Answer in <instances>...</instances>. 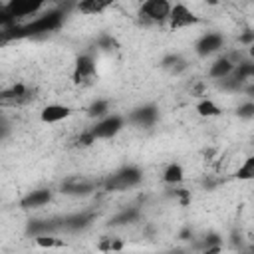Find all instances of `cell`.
Segmentation results:
<instances>
[{
	"instance_id": "cell-22",
	"label": "cell",
	"mask_w": 254,
	"mask_h": 254,
	"mask_svg": "<svg viewBox=\"0 0 254 254\" xmlns=\"http://www.w3.org/2000/svg\"><path fill=\"white\" fill-rule=\"evenodd\" d=\"M107 111H109V103H107L105 99H95V101L87 107V115H89V117H97V119L107 117Z\"/></svg>"
},
{
	"instance_id": "cell-25",
	"label": "cell",
	"mask_w": 254,
	"mask_h": 254,
	"mask_svg": "<svg viewBox=\"0 0 254 254\" xmlns=\"http://www.w3.org/2000/svg\"><path fill=\"white\" fill-rule=\"evenodd\" d=\"M236 115H238L240 119H252V117H254V101L250 99V101H244L242 105H238Z\"/></svg>"
},
{
	"instance_id": "cell-21",
	"label": "cell",
	"mask_w": 254,
	"mask_h": 254,
	"mask_svg": "<svg viewBox=\"0 0 254 254\" xmlns=\"http://www.w3.org/2000/svg\"><path fill=\"white\" fill-rule=\"evenodd\" d=\"M54 226H56V224H50V222H44V220H30L28 226H26V232L32 234L34 238H38V236L46 234L48 230H52Z\"/></svg>"
},
{
	"instance_id": "cell-5",
	"label": "cell",
	"mask_w": 254,
	"mask_h": 254,
	"mask_svg": "<svg viewBox=\"0 0 254 254\" xmlns=\"http://www.w3.org/2000/svg\"><path fill=\"white\" fill-rule=\"evenodd\" d=\"M159 117V109L157 105L153 103H145V105H139L135 107L131 113H129V123L137 125V127H151Z\"/></svg>"
},
{
	"instance_id": "cell-37",
	"label": "cell",
	"mask_w": 254,
	"mask_h": 254,
	"mask_svg": "<svg viewBox=\"0 0 254 254\" xmlns=\"http://www.w3.org/2000/svg\"><path fill=\"white\" fill-rule=\"evenodd\" d=\"M250 254H252V252H250Z\"/></svg>"
},
{
	"instance_id": "cell-11",
	"label": "cell",
	"mask_w": 254,
	"mask_h": 254,
	"mask_svg": "<svg viewBox=\"0 0 254 254\" xmlns=\"http://www.w3.org/2000/svg\"><path fill=\"white\" fill-rule=\"evenodd\" d=\"M71 115V109L67 105H60V103H52V105H46L40 113V119L44 123H58L65 117Z\"/></svg>"
},
{
	"instance_id": "cell-13",
	"label": "cell",
	"mask_w": 254,
	"mask_h": 254,
	"mask_svg": "<svg viewBox=\"0 0 254 254\" xmlns=\"http://www.w3.org/2000/svg\"><path fill=\"white\" fill-rule=\"evenodd\" d=\"M93 190V185L91 183H79V181H71V183H65L62 187V192L64 194H71V196H83V194H89Z\"/></svg>"
},
{
	"instance_id": "cell-36",
	"label": "cell",
	"mask_w": 254,
	"mask_h": 254,
	"mask_svg": "<svg viewBox=\"0 0 254 254\" xmlns=\"http://www.w3.org/2000/svg\"><path fill=\"white\" fill-rule=\"evenodd\" d=\"M252 254H254V246H252Z\"/></svg>"
},
{
	"instance_id": "cell-31",
	"label": "cell",
	"mask_w": 254,
	"mask_h": 254,
	"mask_svg": "<svg viewBox=\"0 0 254 254\" xmlns=\"http://www.w3.org/2000/svg\"><path fill=\"white\" fill-rule=\"evenodd\" d=\"M77 143H79V145H83V147H87V145L95 143V139H93V135H91L89 131H85V133H83V135L77 139Z\"/></svg>"
},
{
	"instance_id": "cell-14",
	"label": "cell",
	"mask_w": 254,
	"mask_h": 254,
	"mask_svg": "<svg viewBox=\"0 0 254 254\" xmlns=\"http://www.w3.org/2000/svg\"><path fill=\"white\" fill-rule=\"evenodd\" d=\"M137 218H139V210L133 208V206H129V208H123L121 212H117V214L109 220V224H111V226H123V224L135 222Z\"/></svg>"
},
{
	"instance_id": "cell-2",
	"label": "cell",
	"mask_w": 254,
	"mask_h": 254,
	"mask_svg": "<svg viewBox=\"0 0 254 254\" xmlns=\"http://www.w3.org/2000/svg\"><path fill=\"white\" fill-rule=\"evenodd\" d=\"M141 179H143V173H141L137 167L127 165V167L119 169L117 173L109 175V177L105 179L103 187H105L107 190H127V189L137 187V185L141 183Z\"/></svg>"
},
{
	"instance_id": "cell-27",
	"label": "cell",
	"mask_w": 254,
	"mask_h": 254,
	"mask_svg": "<svg viewBox=\"0 0 254 254\" xmlns=\"http://www.w3.org/2000/svg\"><path fill=\"white\" fill-rule=\"evenodd\" d=\"M24 95H26V87H24L22 83H18V85H14L12 89H8V91L2 93L4 99H8V97H24Z\"/></svg>"
},
{
	"instance_id": "cell-7",
	"label": "cell",
	"mask_w": 254,
	"mask_h": 254,
	"mask_svg": "<svg viewBox=\"0 0 254 254\" xmlns=\"http://www.w3.org/2000/svg\"><path fill=\"white\" fill-rule=\"evenodd\" d=\"M40 8H42V2H22V0H10V2L4 6V12L16 20V18H22V16H32V14H36Z\"/></svg>"
},
{
	"instance_id": "cell-3",
	"label": "cell",
	"mask_w": 254,
	"mask_h": 254,
	"mask_svg": "<svg viewBox=\"0 0 254 254\" xmlns=\"http://www.w3.org/2000/svg\"><path fill=\"white\" fill-rule=\"evenodd\" d=\"M171 10L173 6L167 0H147L141 4L139 16H141V24H149V22H163L171 18Z\"/></svg>"
},
{
	"instance_id": "cell-19",
	"label": "cell",
	"mask_w": 254,
	"mask_h": 254,
	"mask_svg": "<svg viewBox=\"0 0 254 254\" xmlns=\"http://www.w3.org/2000/svg\"><path fill=\"white\" fill-rule=\"evenodd\" d=\"M218 85H220V89H224V91H240V89H244V81L236 75V71H232L228 77L220 79Z\"/></svg>"
},
{
	"instance_id": "cell-12",
	"label": "cell",
	"mask_w": 254,
	"mask_h": 254,
	"mask_svg": "<svg viewBox=\"0 0 254 254\" xmlns=\"http://www.w3.org/2000/svg\"><path fill=\"white\" fill-rule=\"evenodd\" d=\"M236 69V65L228 60V58H218L212 65H210V69H208V75L212 77V79H224V77H228L232 71Z\"/></svg>"
},
{
	"instance_id": "cell-28",
	"label": "cell",
	"mask_w": 254,
	"mask_h": 254,
	"mask_svg": "<svg viewBox=\"0 0 254 254\" xmlns=\"http://www.w3.org/2000/svg\"><path fill=\"white\" fill-rule=\"evenodd\" d=\"M97 44H99V48H103V50H111V48H115L117 44H115V40L111 38V36H107V34H103L99 40H97Z\"/></svg>"
},
{
	"instance_id": "cell-17",
	"label": "cell",
	"mask_w": 254,
	"mask_h": 254,
	"mask_svg": "<svg viewBox=\"0 0 254 254\" xmlns=\"http://www.w3.org/2000/svg\"><path fill=\"white\" fill-rule=\"evenodd\" d=\"M161 67L171 69L173 73H179L181 69H185V67H187V62H185L181 56H177V54H169V56H165V58H163Z\"/></svg>"
},
{
	"instance_id": "cell-33",
	"label": "cell",
	"mask_w": 254,
	"mask_h": 254,
	"mask_svg": "<svg viewBox=\"0 0 254 254\" xmlns=\"http://www.w3.org/2000/svg\"><path fill=\"white\" fill-rule=\"evenodd\" d=\"M244 93H246L248 97H252V101H254V83L246 85V87H244Z\"/></svg>"
},
{
	"instance_id": "cell-4",
	"label": "cell",
	"mask_w": 254,
	"mask_h": 254,
	"mask_svg": "<svg viewBox=\"0 0 254 254\" xmlns=\"http://www.w3.org/2000/svg\"><path fill=\"white\" fill-rule=\"evenodd\" d=\"M123 127V117L121 115H107L103 119H99L91 129H87L93 139H109L113 135H117Z\"/></svg>"
},
{
	"instance_id": "cell-10",
	"label": "cell",
	"mask_w": 254,
	"mask_h": 254,
	"mask_svg": "<svg viewBox=\"0 0 254 254\" xmlns=\"http://www.w3.org/2000/svg\"><path fill=\"white\" fill-rule=\"evenodd\" d=\"M52 200V192L48 189H38V190H30L26 196H22L20 206L22 208H40L44 204H48Z\"/></svg>"
},
{
	"instance_id": "cell-15",
	"label": "cell",
	"mask_w": 254,
	"mask_h": 254,
	"mask_svg": "<svg viewBox=\"0 0 254 254\" xmlns=\"http://www.w3.org/2000/svg\"><path fill=\"white\" fill-rule=\"evenodd\" d=\"M183 179H185V171H183V167L177 165V163H171V165L165 169V173H163V181H165L167 185H179V183H183Z\"/></svg>"
},
{
	"instance_id": "cell-8",
	"label": "cell",
	"mask_w": 254,
	"mask_h": 254,
	"mask_svg": "<svg viewBox=\"0 0 254 254\" xmlns=\"http://www.w3.org/2000/svg\"><path fill=\"white\" fill-rule=\"evenodd\" d=\"M93 75H95L93 58L91 56H79L77 62H75V71H73L75 83H89Z\"/></svg>"
},
{
	"instance_id": "cell-32",
	"label": "cell",
	"mask_w": 254,
	"mask_h": 254,
	"mask_svg": "<svg viewBox=\"0 0 254 254\" xmlns=\"http://www.w3.org/2000/svg\"><path fill=\"white\" fill-rule=\"evenodd\" d=\"M204 91H206V85H204V83H196V85L190 89V95H196V97H198V95H204Z\"/></svg>"
},
{
	"instance_id": "cell-20",
	"label": "cell",
	"mask_w": 254,
	"mask_h": 254,
	"mask_svg": "<svg viewBox=\"0 0 254 254\" xmlns=\"http://www.w3.org/2000/svg\"><path fill=\"white\" fill-rule=\"evenodd\" d=\"M196 111H198L200 117H216V115H220V107H218L214 101H210V99H202V101H198Z\"/></svg>"
},
{
	"instance_id": "cell-26",
	"label": "cell",
	"mask_w": 254,
	"mask_h": 254,
	"mask_svg": "<svg viewBox=\"0 0 254 254\" xmlns=\"http://www.w3.org/2000/svg\"><path fill=\"white\" fill-rule=\"evenodd\" d=\"M222 244V240H220V236L218 234H214V232H210V234H206L204 238H202V242L198 244L202 250H206V248H212V246H220Z\"/></svg>"
},
{
	"instance_id": "cell-29",
	"label": "cell",
	"mask_w": 254,
	"mask_h": 254,
	"mask_svg": "<svg viewBox=\"0 0 254 254\" xmlns=\"http://www.w3.org/2000/svg\"><path fill=\"white\" fill-rule=\"evenodd\" d=\"M36 242H38L40 246H58V244H60V240H56L54 236H48V234L38 236V238H36Z\"/></svg>"
},
{
	"instance_id": "cell-16",
	"label": "cell",
	"mask_w": 254,
	"mask_h": 254,
	"mask_svg": "<svg viewBox=\"0 0 254 254\" xmlns=\"http://www.w3.org/2000/svg\"><path fill=\"white\" fill-rule=\"evenodd\" d=\"M105 8H109V2H103V0H83L77 4V10L83 14H99Z\"/></svg>"
},
{
	"instance_id": "cell-1",
	"label": "cell",
	"mask_w": 254,
	"mask_h": 254,
	"mask_svg": "<svg viewBox=\"0 0 254 254\" xmlns=\"http://www.w3.org/2000/svg\"><path fill=\"white\" fill-rule=\"evenodd\" d=\"M64 22V12L60 10H52L40 18H36L34 22L26 24V26H16L10 30H4L6 38H28V36H40V34H50L54 30H58Z\"/></svg>"
},
{
	"instance_id": "cell-24",
	"label": "cell",
	"mask_w": 254,
	"mask_h": 254,
	"mask_svg": "<svg viewBox=\"0 0 254 254\" xmlns=\"http://www.w3.org/2000/svg\"><path fill=\"white\" fill-rule=\"evenodd\" d=\"M236 75L242 79V81H246V79H250V77H254V62H240L238 65H236Z\"/></svg>"
},
{
	"instance_id": "cell-18",
	"label": "cell",
	"mask_w": 254,
	"mask_h": 254,
	"mask_svg": "<svg viewBox=\"0 0 254 254\" xmlns=\"http://www.w3.org/2000/svg\"><path fill=\"white\" fill-rule=\"evenodd\" d=\"M89 220H91V214H71L64 220V226L69 230H81L89 224Z\"/></svg>"
},
{
	"instance_id": "cell-34",
	"label": "cell",
	"mask_w": 254,
	"mask_h": 254,
	"mask_svg": "<svg viewBox=\"0 0 254 254\" xmlns=\"http://www.w3.org/2000/svg\"><path fill=\"white\" fill-rule=\"evenodd\" d=\"M204 254H218L220 252V246H212V248H206V250H202Z\"/></svg>"
},
{
	"instance_id": "cell-6",
	"label": "cell",
	"mask_w": 254,
	"mask_h": 254,
	"mask_svg": "<svg viewBox=\"0 0 254 254\" xmlns=\"http://www.w3.org/2000/svg\"><path fill=\"white\" fill-rule=\"evenodd\" d=\"M222 44H224V38L220 36V34H216V32H208V34H204V36H200L198 38V42H196V54L198 56H210V54H214V52H218L220 48H222Z\"/></svg>"
},
{
	"instance_id": "cell-30",
	"label": "cell",
	"mask_w": 254,
	"mask_h": 254,
	"mask_svg": "<svg viewBox=\"0 0 254 254\" xmlns=\"http://www.w3.org/2000/svg\"><path fill=\"white\" fill-rule=\"evenodd\" d=\"M238 42H240L242 46H254V30H246V32H242L240 38H238Z\"/></svg>"
},
{
	"instance_id": "cell-9",
	"label": "cell",
	"mask_w": 254,
	"mask_h": 254,
	"mask_svg": "<svg viewBox=\"0 0 254 254\" xmlns=\"http://www.w3.org/2000/svg\"><path fill=\"white\" fill-rule=\"evenodd\" d=\"M169 22H171V28H185V26L196 24V16L185 4H175L173 10H171Z\"/></svg>"
},
{
	"instance_id": "cell-35",
	"label": "cell",
	"mask_w": 254,
	"mask_h": 254,
	"mask_svg": "<svg viewBox=\"0 0 254 254\" xmlns=\"http://www.w3.org/2000/svg\"><path fill=\"white\" fill-rule=\"evenodd\" d=\"M248 54H250V58H254V46H250V50H248Z\"/></svg>"
},
{
	"instance_id": "cell-23",
	"label": "cell",
	"mask_w": 254,
	"mask_h": 254,
	"mask_svg": "<svg viewBox=\"0 0 254 254\" xmlns=\"http://www.w3.org/2000/svg\"><path fill=\"white\" fill-rule=\"evenodd\" d=\"M236 177H238L240 181H250V179H254V157H248V159L238 167Z\"/></svg>"
}]
</instances>
